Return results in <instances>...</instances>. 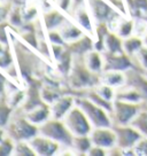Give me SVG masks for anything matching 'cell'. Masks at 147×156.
Returning a JSON list of instances; mask_svg holds the SVG:
<instances>
[{
    "label": "cell",
    "mask_w": 147,
    "mask_h": 156,
    "mask_svg": "<svg viewBox=\"0 0 147 156\" xmlns=\"http://www.w3.org/2000/svg\"><path fill=\"white\" fill-rule=\"evenodd\" d=\"M68 82L74 91L90 90L100 84V75L91 71L86 67L84 56L74 55L73 67L68 73Z\"/></svg>",
    "instance_id": "obj_1"
},
{
    "label": "cell",
    "mask_w": 147,
    "mask_h": 156,
    "mask_svg": "<svg viewBox=\"0 0 147 156\" xmlns=\"http://www.w3.org/2000/svg\"><path fill=\"white\" fill-rule=\"evenodd\" d=\"M5 130L6 134L15 142L29 141L30 139L39 134L38 125L30 122L25 116V112H23V115H12Z\"/></svg>",
    "instance_id": "obj_2"
},
{
    "label": "cell",
    "mask_w": 147,
    "mask_h": 156,
    "mask_svg": "<svg viewBox=\"0 0 147 156\" xmlns=\"http://www.w3.org/2000/svg\"><path fill=\"white\" fill-rule=\"evenodd\" d=\"M39 133L47 136L54 141L59 142L64 148H71L74 140V134L69 131L62 119H56L51 117L46 122L40 124Z\"/></svg>",
    "instance_id": "obj_3"
},
{
    "label": "cell",
    "mask_w": 147,
    "mask_h": 156,
    "mask_svg": "<svg viewBox=\"0 0 147 156\" xmlns=\"http://www.w3.org/2000/svg\"><path fill=\"white\" fill-rule=\"evenodd\" d=\"M75 103L83 109L93 127H112L113 121L110 112L91 101L88 97H76Z\"/></svg>",
    "instance_id": "obj_4"
},
{
    "label": "cell",
    "mask_w": 147,
    "mask_h": 156,
    "mask_svg": "<svg viewBox=\"0 0 147 156\" xmlns=\"http://www.w3.org/2000/svg\"><path fill=\"white\" fill-rule=\"evenodd\" d=\"M62 121L74 136H90L91 131L93 130V126L86 114L76 103L64 115Z\"/></svg>",
    "instance_id": "obj_5"
},
{
    "label": "cell",
    "mask_w": 147,
    "mask_h": 156,
    "mask_svg": "<svg viewBox=\"0 0 147 156\" xmlns=\"http://www.w3.org/2000/svg\"><path fill=\"white\" fill-rule=\"evenodd\" d=\"M142 103L125 102L121 100H114L113 110L110 112L113 125H129L138 115Z\"/></svg>",
    "instance_id": "obj_6"
},
{
    "label": "cell",
    "mask_w": 147,
    "mask_h": 156,
    "mask_svg": "<svg viewBox=\"0 0 147 156\" xmlns=\"http://www.w3.org/2000/svg\"><path fill=\"white\" fill-rule=\"evenodd\" d=\"M86 7L91 13L94 24H107L108 21L118 13V10L108 0H86Z\"/></svg>",
    "instance_id": "obj_7"
},
{
    "label": "cell",
    "mask_w": 147,
    "mask_h": 156,
    "mask_svg": "<svg viewBox=\"0 0 147 156\" xmlns=\"http://www.w3.org/2000/svg\"><path fill=\"white\" fill-rule=\"evenodd\" d=\"M113 129L116 133V145L122 148L124 153L127 151H131L136 146L140 139L142 133L131 124L129 125H113Z\"/></svg>",
    "instance_id": "obj_8"
},
{
    "label": "cell",
    "mask_w": 147,
    "mask_h": 156,
    "mask_svg": "<svg viewBox=\"0 0 147 156\" xmlns=\"http://www.w3.org/2000/svg\"><path fill=\"white\" fill-rule=\"evenodd\" d=\"M103 70H116L125 73L134 67L132 58L127 53H108L102 52Z\"/></svg>",
    "instance_id": "obj_9"
},
{
    "label": "cell",
    "mask_w": 147,
    "mask_h": 156,
    "mask_svg": "<svg viewBox=\"0 0 147 156\" xmlns=\"http://www.w3.org/2000/svg\"><path fill=\"white\" fill-rule=\"evenodd\" d=\"M30 146L32 147L36 155L39 156H52L58 154V151H61V145L59 142L54 141L43 134H37L32 139L29 140Z\"/></svg>",
    "instance_id": "obj_10"
},
{
    "label": "cell",
    "mask_w": 147,
    "mask_h": 156,
    "mask_svg": "<svg viewBox=\"0 0 147 156\" xmlns=\"http://www.w3.org/2000/svg\"><path fill=\"white\" fill-rule=\"evenodd\" d=\"M93 146H99L105 149H110L116 146V133L112 127H93L90 133Z\"/></svg>",
    "instance_id": "obj_11"
},
{
    "label": "cell",
    "mask_w": 147,
    "mask_h": 156,
    "mask_svg": "<svg viewBox=\"0 0 147 156\" xmlns=\"http://www.w3.org/2000/svg\"><path fill=\"white\" fill-rule=\"evenodd\" d=\"M71 15H73V20L79 25L82 27L83 30L86 34L94 36V21L91 16V13L88 12L86 5L77 7L75 9L71 10Z\"/></svg>",
    "instance_id": "obj_12"
},
{
    "label": "cell",
    "mask_w": 147,
    "mask_h": 156,
    "mask_svg": "<svg viewBox=\"0 0 147 156\" xmlns=\"http://www.w3.org/2000/svg\"><path fill=\"white\" fill-rule=\"evenodd\" d=\"M63 13L64 12L60 10L59 8L58 9L52 8V9L44 12L43 16H41V20H43V24H44L45 29L47 31L59 29L60 27L68 20V17Z\"/></svg>",
    "instance_id": "obj_13"
},
{
    "label": "cell",
    "mask_w": 147,
    "mask_h": 156,
    "mask_svg": "<svg viewBox=\"0 0 147 156\" xmlns=\"http://www.w3.org/2000/svg\"><path fill=\"white\" fill-rule=\"evenodd\" d=\"M58 30H59V32L62 36V38H63L66 44L73 43V41L79 39L81 37H83L84 34H86L83 30V28L79 27L74 20L73 21L71 20H67Z\"/></svg>",
    "instance_id": "obj_14"
},
{
    "label": "cell",
    "mask_w": 147,
    "mask_h": 156,
    "mask_svg": "<svg viewBox=\"0 0 147 156\" xmlns=\"http://www.w3.org/2000/svg\"><path fill=\"white\" fill-rule=\"evenodd\" d=\"M51 106V112L52 117L56 119H62L64 115L75 106V97L74 95H61L55 100Z\"/></svg>",
    "instance_id": "obj_15"
},
{
    "label": "cell",
    "mask_w": 147,
    "mask_h": 156,
    "mask_svg": "<svg viewBox=\"0 0 147 156\" xmlns=\"http://www.w3.org/2000/svg\"><path fill=\"white\" fill-rule=\"evenodd\" d=\"M67 48L71 52L73 55L76 56H84L86 53H88L90 51L94 49V40L92 39L91 34H85L83 37H81L79 39L75 40L73 43L66 44Z\"/></svg>",
    "instance_id": "obj_16"
},
{
    "label": "cell",
    "mask_w": 147,
    "mask_h": 156,
    "mask_svg": "<svg viewBox=\"0 0 147 156\" xmlns=\"http://www.w3.org/2000/svg\"><path fill=\"white\" fill-rule=\"evenodd\" d=\"M25 116H27V118L29 119L30 122H32L34 124L39 126L40 124H43V123L46 122L47 119H49L52 117L51 106L46 102L41 103L39 106L34 107V109L25 112Z\"/></svg>",
    "instance_id": "obj_17"
},
{
    "label": "cell",
    "mask_w": 147,
    "mask_h": 156,
    "mask_svg": "<svg viewBox=\"0 0 147 156\" xmlns=\"http://www.w3.org/2000/svg\"><path fill=\"white\" fill-rule=\"evenodd\" d=\"M100 83L109 85L115 90L122 87L127 83L125 73L116 71V70H103L102 73H100Z\"/></svg>",
    "instance_id": "obj_18"
},
{
    "label": "cell",
    "mask_w": 147,
    "mask_h": 156,
    "mask_svg": "<svg viewBox=\"0 0 147 156\" xmlns=\"http://www.w3.org/2000/svg\"><path fill=\"white\" fill-rule=\"evenodd\" d=\"M85 64L91 71L95 73H100L103 71V56L102 52H99L97 49H92L88 53L84 55Z\"/></svg>",
    "instance_id": "obj_19"
},
{
    "label": "cell",
    "mask_w": 147,
    "mask_h": 156,
    "mask_svg": "<svg viewBox=\"0 0 147 156\" xmlns=\"http://www.w3.org/2000/svg\"><path fill=\"white\" fill-rule=\"evenodd\" d=\"M103 52L108 53H123V38L117 34L109 31L103 41Z\"/></svg>",
    "instance_id": "obj_20"
},
{
    "label": "cell",
    "mask_w": 147,
    "mask_h": 156,
    "mask_svg": "<svg viewBox=\"0 0 147 156\" xmlns=\"http://www.w3.org/2000/svg\"><path fill=\"white\" fill-rule=\"evenodd\" d=\"M92 146H93V144L91 141L90 136H74L73 146H71L74 154L76 151L77 154H81V155H83V154L88 155V151L91 149Z\"/></svg>",
    "instance_id": "obj_21"
},
{
    "label": "cell",
    "mask_w": 147,
    "mask_h": 156,
    "mask_svg": "<svg viewBox=\"0 0 147 156\" xmlns=\"http://www.w3.org/2000/svg\"><path fill=\"white\" fill-rule=\"evenodd\" d=\"M142 46H144L142 38L134 34L123 39V49H124V53H127L129 56H133Z\"/></svg>",
    "instance_id": "obj_22"
},
{
    "label": "cell",
    "mask_w": 147,
    "mask_h": 156,
    "mask_svg": "<svg viewBox=\"0 0 147 156\" xmlns=\"http://www.w3.org/2000/svg\"><path fill=\"white\" fill-rule=\"evenodd\" d=\"M131 125L142 133V136H147V103H142V107L138 115L134 117Z\"/></svg>",
    "instance_id": "obj_23"
},
{
    "label": "cell",
    "mask_w": 147,
    "mask_h": 156,
    "mask_svg": "<svg viewBox=\"0 0 147 156\" xmlns=\"http://www.w3.org/2000/svg\"><path fill=\"white\" fill-rule=\"evenodd\" d=\"M12 112H13V107L8 103L6 97L0 95V126L6 127L13 115Z\"/></svg>",
    "instance_id": "obj_24"
},
{
    "label": "cell",
    "mask_w": 147,
    "mask_h": 156,
    "mask_svg": "<svg viewBox=\"0 0 147 156\" xmlns=\"http://www.w3.org/2000/svg\"><path fill=\"white\" fill-rule=\"evenodd\" d=\"M132 58V61L134 63L136 68H139V70H146L147 69V47L142 46V48L138 51L137 53L134 54Z\"/></svg>",
    "instance_id": "obj_25"
},
{
    "label": "cell",
    "mask_w": 147,
    "mask_h": 156,
    "mask_svg": "<svg viewBox=\"0 0 147 156\" xmlns=\"http://www.w3.org/2000/svg\"><path fill=\"white\" fill-rule=\"evenodd\" d=\"M13 155L15 156H34L36 153L30 146L29 141H17L15 142Z\"/></svg>",
    "instance_id": "obj_26"
},
{
    "label": "cell",
    "mask_w": 147,
    "mask_h": 156,
    "mask_svg": "<svg viewBox=\"0 0 147 156\" xmlns=\"http://www.w3.org/2000/svg\"><path fill=\"white\" fill-rule=\"evenodd\" d=\"M15 147V141L6 136L2 141H0V156H7V155H13Z\"/></svg>",
    "instance_id": "obj_27"
},
{
    "label": "cell",
    "mask_w": 147,
    "mask_h": 156,
    "mask_svg": "<svg viewBox=\"0 0 147 156\" xmlns=\"http://www.w3.org/2000/svg\"><path fill=\"white\" fill-rule=\"evenodd\" d=\"M10 64H13V55L10 53L9 46L7 45L5 49L0 53V69L1 70H6Z\"/></svg>",
    "instance_id": "obj_28"
},
{
    "label": "cell",
    "mask_w": 147,
    "mask_h": 156,
    "mask_svg": "<svg viewBox=\"0 0 147 156\" xmlns=\"http://www.w3.org/2000/svg\"><path fill=\"white\" fill-rule=\"evenodd\" d=\"M47 40H48L51 44L55 45H66L63 38L61 34L59 32V30H51L47 31Z\"/></svg>",
    "instance_id": "obj_29"
},
{
    "label": "cell",
    "mask_w": 147,
    "mask_h": 156,
    "mask_svg": "<svg viewBox=\"0 0 147 156\" xmlns=\"http://www.w3.org/2000/svg\"><path fill=\"white\" fill-rule=\"evenodd\" d=\"M134 155L147 156V136H142V139L133 147Z\"/></svg>",
    "instance_id": "obj_30"
},
{
    "label": "cell",
    "mask_w": 147,
    "mask_h": 156,
    "mask_svg": "<svg viewBox=\"0 0 147 156\" xmlns=\"http://www.w3.org/2000/svg\"><path fill=\"white\" fill-rule=\"evenodd\" d=\"M55 5L64 13H70V9L73 7V0H55Z\"/></svg>",
    "instance_id": "obj_31"
},
{
    "label": "cell",
    "mask_w": 147,
    "mask_h": 156,
    "mask_svg": "<svg viewBox=\"0 0 147 156\" xmlns=\"http://www.w3.org/2000/svg\"><path fill=\"white\" fill-rule=\"evenodd\" d=\"M5 22L0 23V43L5 45H8V39H9V34L7 32V25L4 24Z\"/></svg>",
    "instance_id": "obj_32"
},
{
    "label": "cell",
    "mask_w": 147,
    "mask_h": 156,
    "mask_svg": "<svg viewBox=\"0 0 147 156\" xmlns=\"http://www.w3.org/2000/svg\"><path fill=\"white\" fill-rule=\"evenodd\" d=\"M88 155L90 156H105L107 155V149L105 148H101L99 146H92L91 149L88 151Z\"/></svg>",
    "instance_id": "obj_33"
},
{
    "label": "cell",
    "mask_w": 147,
    "mask_h": 156,
    "mask_svg": "<svg viewBox=\"0 0 147 156\" xmlns=\"http://www.w3.org/2000/svg\"><path fill=\"white\" fill-rule=\"evenodd\" d=\"M7 79H6L5 75L0 71V95H4L6 90V85H7Z\"/></svg>",
    "instance_id": "obj_34"
},
{
    "label": "cell",
    "mask_w": 147,
    "mask_h": 156,
    "mask_svg": "<svg viewBox=\"0 0 147 156\" xmlns=\"http://www.w3.org/2000/svg\"><path fill=\"white\" fill-rule=\"evenodd\" d=\"M12 1H13V2H14L15 5H20V6H23L24 5V4H27V2H28V1H30V0H12Z\"/></svg>",
    "instance_id": "obj_35"
},
{
    "label": "cell",
    "mask_w": 147,
    "mask_h": 156,
    "mask_svg": "<svg viewBox=\"0 0 147 156\" xmlns=\"http://www.w3.org/2000/svg\"><path fill=\"white\" fill-rule=\"evenodd\" d=\"M6 136H7V134H6L5 127L0 126V141H2V140H4V138H5Z\"/></svg>",
    "instance_id": "obj_36"
},
{
    "label": "cell",
    "mask_w": 147,
    "mask_h": 156,
    "mask_svg": "<svg viewBox=\"0 0 147 156\" xmlns=\"http://www.w3.org/2000/svg\"><path fill=\"white\" fill-rule=\"evenodd\" d=\"M142 43H144V46L147 47V32L144 34V37H142Z\"/></svg>",
    "instance_id": "obj_37"
},
{
    "label": "cell",
    "mask_w": 147,
    "mask_h": 156,
    "mask_svg": "<svg viewBox=\"0 0 147 156\" xmlns=\"http://www.w3.org/2000/svg\"><path fill=\"white\" fill-rule=\"evenodd\" d=\"M144 73H145V76H146V77H147V69H146V70H145V71H144Z\"/></svg>",
    "instance_id": "obj_38"
}]
</instances>
